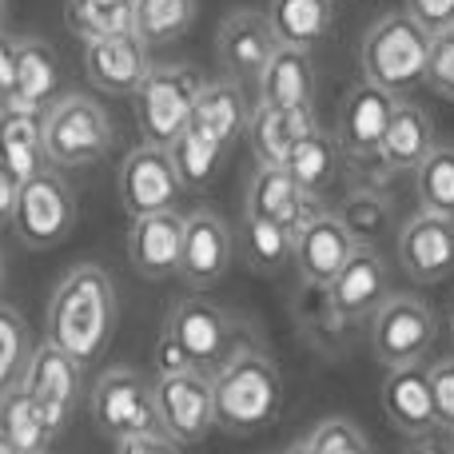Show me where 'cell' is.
<instances>
[{
    "instance_id": "10",
    "label": "cell",
    "mask_w": 454,
    "mask_h": 454,
    "mask_svg": "<svg viewBox=\"0 0 454 454\" xmlns=\"http://www.w3.org/2000/svg\"><path fill=\"white\" fill-rule=\"evenodd\" d=\"M152 399H156L160 434L172 439L176 447H196L207 439L215 427L212 411V379L200 371H172V375H156L152 383Z\"/></svg>"
},
{
    "instance_id": "13",
    "label": "cell",
    "mask_w": 454,
    "mask_h": 454,
    "mask_svg": "<svg viewBox=\"0 0 454 454\" xmlns=\"http://www.w3.org/2000/svg\"><path fill=\"white\" fill-rule=\"evenodd\" d=\"M327 311L335 319H363L375 315L391 299V275L379 255V247H355L343 271L327 283Z\"/></svg>"
},
{
    "instance_id": "42",
    "label": "cell",
    "mask_w": 454,
    "mask_h": 454,
    "mask_svg": "<svg viewBox=\"0 0 454 454\" xmlns=\"http://www.w3.org/2000/svg\"><path fill=\"white\" fill-rule=\"evenodd\" d=\"M407 16L427 36H439L454 28V0H407Z\"/></svg>"
},
{
    "instance_id": "17",
    "label": "cell",
    "mask_w": 454,
    "mask_h": 454,
    "mask_svg": "<svg viewBox=\"0 0 454 454\" xmlns=\"http://www.w3.org/2000/svg\"><path fill=\"white\" fill-rule=\"evenodd\" d=\"M399 263L415 283H442L454 275V220L419 212L399 231Z\"/></svg>"
},
{
    "instance_id": "6",
    "label": "cell",
    "mask_w": 454,
    "mask_h": 454,
    "mask_svg": "<svg viewBox=\"0 0 454 454\" xmlns=\"http://www.w3.org/2000/svg\"><path fill=\"white\" fill-rule=\"evenodd\" d=\"M204 84H207L204 72L192 68V64L148 68L144 84L136 88V120H140L144 144H152V148H172L176 136L188 128Z\"/></svg>"
},
{
    "instance_id": "44",
    "label": "cell",
    "mask_w": 454,
    "mask_h": 454,
    "mask_svg": "<svg viewBox=\"0 0 454 454\" xmlns=\"http://www.w3.org/2000/svg\"><path fill=\"white\" fill-rule=\"evenodd\" d=\"M16 88V40L8 32H0V108L12 100Z\"/></svg>"
},
{
    "instance_id": "15",
    "label": "cell",
    "mask_w": 454,
    "mask_h": 454,
    "mask_svg": "<svg viewBox=\"0 0 454 454\" xmlns=\"http://www.w3.org/2000/svg\"><path fill=\"white\" fill-rule=\"evenodd\" d=\"M395 104L399 100H395L391 92L367 84V80L355 84L351 92H347L343 108H339V120H335V148L347 152L351 160H375L387 124H391Z\"/></svg>"
},
{
    "instance_id": "35",
    "label": "cell",
    "mask_w": 454,
    "mask_h": 454,
    "mask_svg": "<svg viewBox=\"0 0 454 454\" xmlns=\"http://www.w3.org/2000/svg\"><path fill=\"white\" fill-rule=\"evenodd\" d=\"M335 215H339V223L347 227V235L355 239V247H375V243L391 231V204L371 188L351 192Z\"/></svg>"
},
{
    "instance_id": "39",
    "label": "cell",
    "mask_w": 454,
    "mask_h": 454,
    "mask_svg": "<svg viewBox=\"0 0 454 454\" xmlns=\"http://www.w3.org/2000/svg\"><path fill=\"white\" fill-rule=\"evenodd\" d=\"M307 447L315 454H375L367 434H363L351 419H323V423L307 434Z\"/></svg>"
},
{
    "instance_id": "21",
    "label": "cell",
    "mask_w": 454,
    "mask_h": 454,
    "mask_svg": "<svg viewBox=\"0 0 454 454\" xmlns=\"http://www.w3.org/2000/svg\"><path fill=\"white\" fill-rule=\"evenodd\" d=\"M351 251H355V239L347 235V227L339 223V215L323 212L295 235L291 255H295L303 283H311V287H327V283L343 271V263L351 259Z\"/></svg>"
},
{
    "instance_id": "53",
    "label": "cell",
    "mask_w": 454,
    "mask_h": 454,
    "mask_svg": "<svg viewBox=\"0 0 454 454\" xmlns=\"http://www.w3.org/2000/svg\"><path fill=\"white\" fill-rule=\"evenodd\" d=\"M44 454H48V450H44Z\"/></svg>"
},
{
    "instance_id": "36",
    "label": "cell",
    "mask_w": 454,
    "mask_h": 454,
    "mask_svg": "<svg viewBox=\"0 0 454 454\" xmlns=\"http://www.w3.org/2000/svg\"><path fill=\"white\" fill-rule=\"evenodd\" d=\"M168 152H172V164H176V176H180V188H207V184L215 180V172H220L223 156H227L223 148H215L212 140H204V136L192 132V128H184Z\"/></svg>"
},
{
    "instance_id": "38",
    "label": "cell",
    "mask_w": 454,
    "mask_h": 454,
    "mask_svg": "<svg viewBox=\"0 0 454 454\" xmlns=\"http://www.w3.org/2000/svg\"><path fill=\"white\" fill-rule=\"evenodd\" d=\"M32 347H28V323L16 307L0 303V395L12 383H20L24 363H28Z\"/></svg>"
},
{
    "instance_id": "45",
    "label": "cell",
    "mask_w": 454,
    "mask_h": 454,
    "mask_svg": "<svg viewBox=\"0 0 454 454\" xmlns=\"http://www.w3.org/2000/svg\"><path fill=\"white\" fill-rule=\"evenodd\" d=\"M16 188H20V184H16L12 176H8V168H4V164H0V227H4V223H12Z\"/></svg>"
},
{
    "instance_id": "1",
    "label": "cell",
    "mask_w": 454,
    "mask_h": 454,
    "mask_svg": "<svg viewBox=\"0 0 454 454\" xmlns=\"http://www.w3.org/2000/svg\"><path fill=\"white\" fill-rule=\"evenodd\" d=\"M116 331V287L96 263L72 267L48 303V343L60 347L76 367H92Z\"/></svg>"
},
{
    "instance_id": "7",
    "label": "cell",
    "mask_w": 454,
    "mask_h": 454,
    "mask_svg": "<svg viewBox=\"0 0 454 454\" xmlns=\"http://www.w3.org/2000/svg\"><path fill=\"white\" fill-rule=\"evenodd\" d=\"M72 223H76V200L52 168H44L40 176H32L16 188L12 231L28 251H48L64 243Z\"/></svg>"
},
{
    "instance_id": "46",
    "label": "cell",
    "mask_w": 454,
    "mask_h": 454,
    "mask_svg": "<svg viewBox=\"0 0 454 454\" xmlns=\"http://www.w3.org/2000/svg\"><path fill=\"white\" fill-rule=\"evenodd\" d=\"M407 454H454V442L439 439V434H423V439L411 442V450H407Z\"/></svg>"
},
{
    "instance_id": "27",
    "label": "cell",
    "mask_w": 454,
    "mask_h": 454,
    "mask_svg": "<svg viewBox=\"0 0 454 454\" xmlns=\"http://www.w3.org/2000/svg\"><path fill=\"white\" fill-rule=\"evenodd\" d=\"M431 148H434L431 116H427L419 104L399 100L395 104V112H391V124H387L375 160L387 168V172H415Z\"/></svg>"
},
{
    "instance_id": "48",
    "label": "cell",
    "mask_w": 454,
    "mask_h": 454,
    "mask_svg": "<svg viewBox=\"0 0 454 454\" xmlns=\"http://www.w3.org/2000/svg\"><path fill=\"white\" fill-rule=\"evenodd\" d=\"M4 20H8V0H0V32H4Z\"/></svg>"
},
{
    "instance_id": "32",
    "label": "cell",
    "mask_w": 454,
    "mask_h": 454,
    "mask_svg": "<svg viewBox=\"0 0 454 454\" xmlns=\"http://www.w3.org/2000/svg\"><path fill=\"white\" fill-rule=\"evenodd\" d=\"M192 20H196V0H132V32L148 48L172 44L192 28Z\"/></svg>"
},
{
    "instance_id": "22",
    "label": "cell",
    "mask_w": 454,
    "mask_h": 454,
    "mask_svg": "<svg viewBox=\"0 0 454 454\" xmlns=\"http://www.w3.org/2000/svg\"><path fill=\"white\" fill-rule=\"evenodd\" d=\"M379 403H383V415L391 419V427H399L411 439H423V434H431L439 427L434 423V399H431V375H427V367L387 371Z\"/></svg>"
},
{
    "instance_id": "5",
    "label": "cell",
    "mask_w": 454,
    "mask_h": 454,
    "mask_svg": "<svg viewBox=\"0 0 454 454\" xmlns=\"http://www.w3.org/2000/svg\"><path fill=\"white\" fill-rule=\"evenodd\" d=\"M116 128L92 96H64L44 108V160L48 168H88L112 152Z\"/></svg>"
},
{
    "instance_id": "33",
    "label": "cell",
    "mask_w": 454,
    "mask_h": 454,
    "mask_svg": "<svg viewBox=\"0 0 454 454\" xmlns=\"http://www.w3.org/2000/svg\"><path fill=\"white\" fill-rule=\"evenodd\" d=\"M64 20H68L72 36L92 44V40L132 32V4H116V0H64Z\"/></svg>"
},
{
    "instance_id": "31",
    "label": "cell",
    "mask_w": 454,
    "mask_h": 454,
    "mask_svg": "<svg viewBox=\"0 0 454 454\" xmlns=\"http://www.w3.org/2000/svg\"><path fill=\"white\" fill-rule=\"evenodd\" d=\"M0 439L8 442L16 454H44L52 434H48L40 411L32 407L28 391L20 383H12L0 395Z\"/></svg>"
},
{
    "instance_id": "51",
    "label": "cell",
    "mask_w": 454,
    "mask_h": 454,
    "mask_svg": "<svg viewBox=\"0 0 454 454\" xmlns=\"http://www.w3.org/2000/svg\"><path fill=\"white\" fill-rule=\"evenodd\" d=\"M116 4H132V0H116Z\"/></svg>"
},
{
    "instance_id": "29",
    "label": "cell",
    "mask_w": 454,
    "mask_h": 454,
    "mask_svg": "<svg viewBox=\"0 0 454 454\" xmlns=\"http://www.w3.org/2000/svg\"><path fill=\"white\" fill-rule=\"evenodd\" d=\"M60 88V60L56 52L36 36L16 40V88H12V104L20 108H36L44 112L48 100Z\"/></svg>"
},
{
    "instance_id": "12",
    "label": "cell",
    "mask_w": 454,
    "mask_h": 454,
    "mask_svg": "<svg viewBox=\"0 0 454 454\" xmlns=\"http://www.w3.org/2000/svg\"><path fill=\"white\" fill-rule=\"evenodd\" d=\"M180 176H176L172 152L168 148H152L140 144L124 156L120 164V204L132 220L140 215H156V212H172L180 200Z\"/></svg>"
},
{
    "instance_id": "18",
    "label": "cell",
    "mask_w": 454,
    "mask_h": 454,
    "mask_svg": "<svg viewBox=\"0 0 454 454\" xmlns=\"http://www.w3.org/2000/svg\"><path fill=\"white\" fill-rule=\"evenodd\" d=\"M247 212L251 215H263V220L279 223L283 231L295 239L315 215H323L327 207L319 204V196H307V192L295 188L283 168H255L251 176V188H247Z\"/></svg>"
},
{
    "instance_id": "24",
    "label": "cell",
    "mask_w": 454,
    "mask_h": 454,
    "mask_svg": "<svg viewBox=\"0 0 454 454\" xmlns=\"http://www.w3.org/2000/svg\"><path fill=\"white\" fill-rule=\"evenodd\" d=\"M311 128H315L311 108H267V104H255L243 136H247L259 168H283V160L295 148V140L307 136Z\"/></svg>"
},
{
    "instance_id": "8",
    "label": "cell",
    "mask_w": 454,
    "mask_h": 454,
    "mask_svg": "<svg viewBox=\"0 0 454 454\" xmlns=\"http://www.w3.org/2000/svg\"><path fill=\"white\" fill-rule=\"evenodd\" d=\"M434 311L415 295H391L371 315V351L387 371L419 367L434 347Z\"/></svg>"
},
{
    "instance_id": "30",
    "label": "cell",
    "mask_w": 454,
    "mask_h": 454,
    "mask_svg": "<svg viewBox=\"0 0 454 454\" xmlns=\"http://www.w3.org/2000/svg\"><path fill=\"white\" fill-rule=\"evenodd\" d=\"M335 160H339L335 140H331V136L323 132L319 124H315L311 132L299 136L295 148L287 152V160H283V172L295 180L299 192H307V196H319V192L331 184V176H335Z\"/></svg>"
},
{
    "instance_id": "28",
    "label": "cell",
    "mask_w": 454,
    "mask_h": 454,
    "mask_svg": "<svg viewBox=\"0 0 454 454\" xmlns=\"http://www.w3.org/2000/svg\"><path fill=\"white\" fill-rule=\"evenodd\" d=\"M267 24L283 48L311 52L335 32V0H271Z\"/></svg>"
},
{
    "instance_id": "26",
    "label": "cell",
    "mask_w": 454,
    "mask_h": 454,
    "mask_svg": "<svg viewBox=\"0 0 454 454\" xmlns=\"http://www.w3.org/2000/svg\"><path fill=\"white\" fill-rule=\"evenodd\" d=\"M247 116H251V108H247V100H243V88L235 84V80H215V84H204L188 128L227 152L235 144V136H243Z\"/></svg>"
},
{
    "instance_id": "50",
    "label": "cell",
    "mask_w": 454,
    "mask_h": 454,
    "mask_svg": "<svg viewBox=\"0 0 454 454\" xmlns=\"http://www.w3.org/2000/svg\"><path fill=\"white\" fill-rule=\"evenodd\" d=\"M0 283H4V263H0Z\"/></svg>"
},
{
    "instance_id": "25",
    "label": "cell",
    "mask_w": 454,
    "mask_h": 454,
    "mask_svg": "<svg viewBox=\"0 0 454 454\" xmlns=\"http://www.w3.org/2000/svg\"><path fill=\"white\" fill-rule=\"evenodd\" d=\"M255 84H259V104H267V108H311L319 76H315L311 52L279 44Z\"/></svg>"
},
{
    "instance_id": "43",
    "label": "cell",
    "mask_w": 454,
    "mask_h": 454,
    "mask_svg": "<svg viewBox=\"0 0 454 454\" xmlns=\"http://www.w3.org/2000/svg\"><path fill=\"white\" fill-rule=\"evenodd\" d=\"M184 447H176L164 434H132V439H120L112 454H180Z\"/></svg>"
},
{
    "instance_id": "23",
    "label": "cell",
    "mask_w": 454,
    "mask_h": 454,
    "mask_svg": "<svg viewBox=\"0 0 454 454\" xmlns=\"http://www.w3.org/2000/svg\"><path fill=\"white\" fill-rule=\"evenodd\" d=\"M0 164L16 184L44 172V112L20 108L12 100L0 108Z\"/></svg>"
},
{
    "instance_id": "4",
    "label": "cell",
    "mask_w": 454,
    "mask_h": 454,
    "mask_svg": "<svg viewBox=\"0 0 454 454\" xmlns=\"http://www.w3.org/2000/svg\"><path fill=\"white\" fill-rule=\"evenodd\" d=\"M427 56H431V36L407 12H387L363 36V80L399 100L427 84Z\"/></svg>"
},
{
    "instance_id": "20",
    "label": "cell",
    "mask_w": 454,
    "mask_h": 454,
    "mask_svg": "<svg viewBox=\"0 0 454 454\" xmlns=\"http://www.w3.org/2000/svg\"><path fill=\"white\" fill-rule=\"evenodd\" d=\"M148 44L136 32H120V36L92 40L84 52V72L100 92L112 96H136V88L148 76Z\"/></svg>"
},
{
    "instance_id": "49",
    "label": "cell",
    "mask_w": 454,
    "mask_h": 454,
    "mask_svg": "<svg viewBox=\"0 0 454 454\" xmlns=\"http://www.w3.org/2000/svg\"><path fill=\"white\" fill-rule=\"evenodd\" d=\"M0 454H16V450H12V447H8V442H4V439H0Z\"/></svg>"
},
{
    "instance_id": "52",
    "label": "cell",
    "mask_w": 454,
    "mask_h": 454,
    "mask_svg": "<svg viewBox=\"0 0 454 454\" xmlns=\"http://www.w3.org/2000/svg\"><path fill=\"white\" fill-rule=\"evenodd\" d=\"M450 331H454V319H450Z\"/></svg>"
},
{
    "instance_id": "3",
    "label": "cell",
    "mask_w": 454,
    "mask_h": 454,
    "mask_svg": "<svg viewBox=\"0 0 454 454\" xmlns=\"http://www.w3.org/2000/svg\"><path fill=\"white\" fill-rule=\"evenodd\" d=\"M235 327L223 315V307L207 303V299H180L172 303L156 343V375H172V371H200L212 375L215 367L235 351Z\"/></svg>"
},
{
    "instance_id": "41",
    "label": "cell",
    "mask_w": 454,
    "mask_h": 454,
    "mask_svg": "<svg viewBox=\"0 0 454 454\" xmlns=\"http://www.w3.org/2000/svg\"><path fill=\"white\" fill-rule=\"evenodd\" d=\"M431 399H434V423L454 431V359L434 363L431 371Z\"/></svg>"
},
{
    "instance_id": "2",
    "label": "cell",
    "mask_w": 454,
    "mask_h": 454,
    "mask_svg": "<svg viewBox=\"0 0 454 454\" xmlns=\"http://www.w3.org/2000/svg\"><path fill=\"white\" fill-rule=\"evenodd\" d=\"M212 411L215 427L227 434H247L263 431L279 419L283 407V379L279 367L255 347H235L231 355L212 371Z\"/></svg>"
},
{
    "instance_id": "47",
    "label": "cell",
    "mask_w": 454,
    "mask_h": 454,
    "mask_svg": "<svg viewBox=\"0 0 454 454\" xmlns=\"http://www.w3.org/2000/svg\"><path fill=\"white\" fill-rule=\"evenodd\" d=\"M287 454H315V450L307 447V439H303V442H295V447H287Z\"/></svg>"
},
{
    "instance_id": "19",
    "label": "cell",
    "mask_w": 454,
    "mask_h": 454,
    "mask_svg": "<svg viewBox=\"0 0 454 454\" xmlns=\"http://www.w3.org/2000/svg\"><path fill=\"white\" fill-rule=\"evenodd\" d=\"M184 251V212H156L128 223V259L144 279H168L180 275Z\"/></svg>"
},
{
    "instance_id": "11",
    "label": "cell",
    "mask_w": 454,
    "mask_h": 454,
    "mask_svg": "<svg viewBox=\"0 0 454 454\" xmlns=\"http://www.w3.org/2000/svg\"><path fill=\"white\" fill-rule=\"evenodd\" d=\"M20 387L28 391L32 407L40 411L44 419L48 434H60L64 427L72 423L76 415V403H80V367L44 339V343L32 347L28 363H24V375H20Z\"/></svg>"
},
{
    "instance_id": "9",
    "label": "cell",
    "mask_w": 454,
    "mask_h": 454,
    "mask_svg": "<svg viewBox=\"0 0 454 454\" xmlns=\"http://www.w3.org/2000/svg\"><path fill=\"white\" fill-rule=\"evenodd\" d=\"M92 419L100 434L112 442L132 439V434H160L156 399H152V383L132 367H112L92 387Z\"/></svg>"
},
{
    "instance_id": "14",
    "label": "cell",
    "mask_w": 454,
    "mask_h": 454,
    "mask_svg": "<svg viewBox=\"0 0 454 454\" xmlns=\"http://www.w3.org/2000/svg\"><path fill=\"white\" fill-rule=\"evenodd\" d=\"M279 48L271 24H267L263 12L255 8H239L220 24V36H215V52H220V64L227 72V80L235 84H255L263 76L271 52Z\"/></svg>"
},
{
    "instance_id": "40",
    "label": "cell",
    "mask_w": 454,
    "mask_h": 454,
    "mask_svg": "<svg viewBox=\"0 0 454 454\" xmlns=\"http://www.w3.org/2000/svg\"><path fill=\"white\" fill-rule=\"evenodd\" d=\"M427 84L442 96L454 100V28L431 36V56H427Z\"/></svg>"
},
{
    "instance_id": "34",
    "label": "cell",
    "mask_w": 454,
    "mask_h": 454,
    "mask_svg": "<svg viewBox=\"0 0 454 454\" xmlns=\"http://www.w3.org/2000/svg\"><path fill=\"white\" fill-rule=\"evenodd\" d=\"M419 204L431 215L454 220V144H434L427 160L415 168Z\"/></svg>"
},
{
    "instance_id": "16",
    "label": "cell",
    "mask_w": 454,
    "mask_h": 454,
    "mask_svg": "<svg viewBox=\"0 0 454 454\" xmlns=\"http://www.w3.org/2000/svg\"><path fill=\"white\" fill-rule=\"evenodd\" d=\"M235 255V243L227 223L215 212L200 207V212L184 215V251H180V279L188 287H212L227 275Z\"/></svg>"
},
{
    "instance_id": "37",
    "label": "cell",
    "mask_w": 454,
    "mask_h": 454,
    "mask_svg": "<svg viewBox=\"0 0 454 454\" xmlns=\"http://www.w3.org/2000/svg\"><path fill=\"white\" fill-rule=\"evenodd\" d=\"M291 247H295V239H291L279 223L263 220V215H251V212L243 215V255L251 259V267H259V271H279L291 259Z\"/></svg>"
}]
</instances>
